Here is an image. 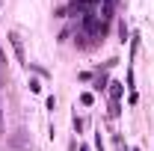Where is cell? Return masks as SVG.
Segmentation results:
<instances>
[{"label":"cell","instance_id":"1","mask_svg":"<svg viewBox=\"0 0 154 151\" xmlns=\"http://www.w3.org/2000/svg\"><path fill=\"white\" fill-rule=\"evenodd\" d=\"M9 45H12V51H15L18 62H24V65H27V57H24V42H21L18 33H9Z\"/></svg>","mask_w":154,"mask_h":151},{"label":"cell","instance_id":"2","mask_svg":"<svg viewBox=\"0 0 154 151\" xmlns=\"http://www.w3.org/2000/svg\"><path fill=\"white\" fill-rule=\"evenodd\" d=\"M107 89H110V101H113V104H119V101H122V92H125V83L113 80V83H110Z\"/></svg>","mask_w":154,"mask_h":151},{"label":"cell","instance_id":"3","mask_svg":"<svg viewBox=\"0 0 154 151\" xmlns=\"http://www.w3.org/2000/svg\"><path fill=\"white\" fill-rule=\"evenodd\" d=\"M92 101H95V98H92V92H83V95H80V104H83V107H89Z\"/></svg>","mask_w":154,"mask_h":151},{"label":"cell","instance_id":"4","mask_svg":"<svg viewBox=\"0 0 154 151\" xmlns=\"http://www.w3.org/2000/svg\"><path fill=\"white\" fill-rule=\"evenodd\" d=\"M119 36H122V42H128V36H131V33H128V27H125V21L119 24Z\"/></svg>","mask_w":154,"mask_h":151},{"label":"cell","instance_id":"5","mask_svg":"<svg viewBox=\"0 0 154 151\" xmlns=\"http://www.w3.org/2000/svg\"><path fill=\"white\" fill-rule=\"evenodd\" d=\"M3 62H6V59H3V51H0V86L6 83V71H3Z\"/></svg>","mask_w":154,"mask_h":151},{"label":"cell","instance_id":"6","mask_svg":"<svg viewBox=\"0 0 154 151\" xmlns=\"http://www.w3.org/2000/svg\"><path fill=\"white\" fill-rule=\"evenodd\" d=\"M136 51H139V36H134V39H131V57H134Z\"/></svg>","mask_w":154,"mask_h":151},{"label":"cell","instance_id":"7","mask_svg":"<svg viewBox=\"0 0 154 151\" xmlns=\"http://www.w3.org/2000/svg\"><path fill=\"white\" fill-rule=\"evenodd\" d=\"M0 110H3V107H0ZM0 116H3V113H0Z\"/></svg>","mask_w":154,"mask_h":151}]
</instances>
